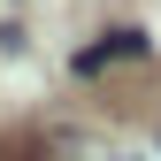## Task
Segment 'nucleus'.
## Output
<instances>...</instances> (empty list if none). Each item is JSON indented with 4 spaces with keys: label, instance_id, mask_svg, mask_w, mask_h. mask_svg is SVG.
I'll return each mask as SVG.
<instances>
[{
    "label": "nucleus",
    "instance_id": "obj_1",
    "mask_svg": "<svg viewBox=\"0 0 161 161\" xmlns=\"http://www.w3.org/2000/svg\"><path fill=\"white\" fill-rule=\"evenodd\" d=\"M130 54H146V38H138V31H108V38H100V46H85V54H77V69H108V62H130Z\"/></svg>",
    "mask_w": 161,
    "mask_h": 161
}]
</instances>
